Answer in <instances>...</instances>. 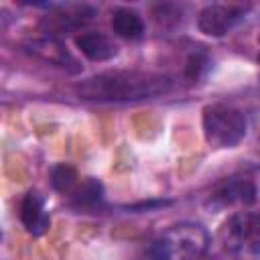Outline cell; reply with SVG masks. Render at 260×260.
<instances>
[{
    "label": "cell",
    "mask_w": 260,
    "mask_h": 260,
    "mask_svg": "<svg viewBox=\"0 0 260 260\" xmlns=\"http://www.w3.org/2000/svg\"><path fill=\"white\" fill-rule=\"evenodd\" d=\"M173 81L165 75L144 71H110L83 79L75 91L89 102H136L171 91Z\"/></svg>",
    "instance_id": "cell-1"
},
{
    "label": "cell",
    "mask_w": 260,
    "mask_h": 260,
    "mask_svg": "<svg viewBox=\"0 0 260 260\" xmlns=\"http://www.w3.org/2000/svg\"><path fill=\"white\" fill-rule=\"evenodd\" d=\"M203 136L213 148H232L246 136V118L240 110L213 104L203 108Z\"/></svg>",
    "instance_id": "cell-3"
},
{
    "label": "cell",
    "mask_w": 260,
    "mask_h": 260,
    "mask_svg": "<svg viewBox=\"0 0 260 260\" xmlns=\"http://www.w3.org/2000/svg\"><path fill=\"white\" fill-rule=\"evenodd\" d=\"M91 16H93V8L75 6L71 10H63V12H55V14L45 16L41 20V28L49 35H63V32H71V30L79 28L81 24L91 20Z\"/></svg>",
    "instance_id": "cell-8"
},
{
    "label": "cell",
    "mask_w": 260,
    "mask_h": 260,
    "mask_svg": "<svg viewBox=\"0 0 260 260\" xmlns=\"http://www.w3.org/2000/svg\"><path fill=\"white\" fill-rule=\"evenodd\" d=\"M112 30L124 39H138L144 32V22L136 10L118 8L112 14Z\"/></svg>",
    "instance_id": "cell-11"
},
{
    "label": "cell",
    "mask_w": 260,
    "mask_h": 260,
    "mask_svg": "<svg viewBox=\"0 0 260 260\" xmlns=\"http://www.w3.org/2000/svg\"><path fill=\"white\" fill-rule=\"evenodd\" d=\"M24 49L32 57H37V59H41L45 63H51V65L61 67V69H67V71H79V65H77L75 57L67 51V47L61 41H57L53 37L32 39V41H28L24 45Z\"/></svg>",
    "instance_id": "cell-6"
},
{
    "label": "cell",
    "mask_w": 260,
    "mask_h": 260,
    "mask_svg": "<svg viewBox=\"0 0 260 260\" xmlns=\"http://www.w3.org/2000/svg\"><path fill=\"white\" fill-rule=\"evenodd\" d=\"M205 69H207L205 57H201V55H191V57L187 59V65H185V75L195 81V79L201 77V73H203Z\"/></svg>",
    "instance_id": "cell-14"
},
{
    "label": "cell",
    "mask_w": 260,
    "mask_h": 260,
    "mask_svg": "<svg viewBox=\"0 0 260 260\" xmlns=\"http://www.w3.org/2000/svg\"><path fill=\"white\" fill-rule=\"evenodd\" d=\"M51 185L55 191L63 193V195H71L77 187H79V175L71 165H55L51 169Z\"/></svg>",
    "instance_id": "cell-13"
},
{
    "label": "cell",
    "mask_w": 260,
    "mask_h": 260,
    "mask_svg": "<svg viewBox=\"0 0 260 260\" xmlns=\"http://www.w3.org/2000/svg\"><path fill=\"white\" fill-rule=\"evenodd\" d=\"M223 242L230 250L258 248L260 246V215L236 213L221 230Z\"/></svg>",
    "instance_id": "cell-5"
},
{
    "label": "cell",
    "mask_w": 260,
    "mask_h": 260,
    "mask_svg": "<svg viewBox=\"0 0 260 260\" xmlns=\"http://www.w3.org/2000/svg\"><path fill=\"white\" fill-rule=\"evenodd\" d=\"M258 63H260V51H258Z\"/></svg>",
    "instance_id": "cell-15"
},
{
    "label": "cell",
    "mask_w": 260,
    "mask_h": 260,
    "mask_svg": "<svg viewBox=\"0 0 260 260\" xmlns=\"http://www.w3.org/2000/svg\"><path fill=\"white\" fill-rule=\"evenodd\" d=\"M209 246V234L201 223L181 221L162 232L146 250L150 260H197Z\"/></svg>",
    "instance_id": "cell-2"
},
{
    "label": "cell",
    "mask_w": 260,
    "mask_h": 260,
    "mask_svg": "<svg viewBox=\"0 0 260 260\" xmlns=\"http://www.w3.org/2000/svg\"><path fill=\"white\" fill-rule=\"evenodd\" d=\"M104 197V187L98 179L89 177L83 183H79V187L71 193V205L81 209V207H93L95 203H100Z\"/></svg>",
    "instance_id": "cell-12"
},
{
    "label": "cell",
    "mask_w": 260,
    "mask_h": 260,
    "mask_svg": "<svg viewBox=\"0 0 260 260\" xmlns=\"http://www.w3.org/2000/svg\"><path fill=\"white\" fill-rule=\"evenodd\" d=\"M75 45L89 61H110L118 55V45L104 32H83L75 39Z\"/></svg>",
    "instance_id": "cell-10"
},
{
    "label": "cell",
    "mask_w": 260,
    "mask_h": 260,
    "mask_svg": "<svg viewBox=\"0 0 260 260\" xmlns=\"http://www.w3.org/2000/svg\"><path fill=\"white\" fill-rule=\"evenodd\" d=\"M248 12V6L240 4H209L197 16V26L207 37H223L230 32Z\"/></svg>",
    "instance_id": "cell-4"
},
{
    "label": "cell",
    "mask_w": 260,
    "mask_h": 260,
    "mask_svg": "<svg viewBox=\"0 0 260 260\" xmlns=\"http://www.w3.org/2000/svg\"><path fill=\"white\" fill-rule=\"evenodd\" d=\"M256 199V187L248 179H228L225 183L217 185V189L209 195V205L213 209H223L234 203L250 205Z\"/></svg>",
    "instance_id": "cell-7"
},
{
    "label": "cell",
    "mask_w": 260,
    "mask_h": 260,
    "mask_svg": "<svg viewBox=\"0 0 260 260\" xmlns=\"http://www.w3.org/2000/svg\"><path fill=\"white\" fill-rule=\"evenodd\" d=\"M18 217H20L22 225L26 228V232L32 234V236L45 234L49 230V225H51V217L45 211V201L35 191H30V193L24 195V199L20 203Z\"/></svg>",
    "instance_id": "cell-9"
}]
</instances>
